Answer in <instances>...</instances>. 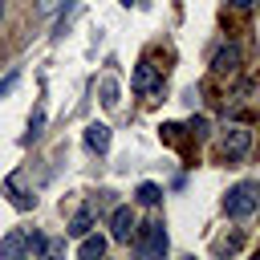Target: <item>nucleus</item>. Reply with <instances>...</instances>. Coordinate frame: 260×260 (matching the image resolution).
I'll return each instance as SVG.
<instances>
[{
  "instance_id": "412c9836",
  "label": "nucleus",
  "mask_w": 260,
  "mask_h": 260,
  "mask_svg": "<svg viewBox=\"0 0 260 260\" xmlns=\"http://www.w3.org/2000/svg\"><path fill=\"white\" fill-rule=\"evenodd\" d=\"M122 4H126V8H130V4H134V0H122Z\"/></svg>"
},
{
  "instance_id": "423d86ee",
  "label": "nucleus",
  "mask_w": 260,
  "mask_h": 260,
  "mask_svg": "<svg viewBox=\"0 0 260 260\" xmlns=\"http://www.w3.org/2000/svg\"><path fill=\"white\" fill-rule=\"evenodd\" d=\"M240 69V45H219L215 57H211V73L223 77V73H236Z\"/></svg>"
},
{
  "instance_id": "6e6552de",
  "label": "nucleus",
  "mask_w": 260,
  "mask_h": 260,
  "mask_svg": "<svg viewBox=\"0 0 260 260\" xmlns=\"http://www.w3.org/2000/svg\"><path fill=\"white\" fill-rule=\"evenodd\" d=\"M77 256H81V260H102V256H106V236L85 232V236H81V244H77Z\"/></svg>"
},
{
  "instance_id": "ddd939ff",
  "label": "nucleus",
  "mask_w": 260,
  "mask_h": 260,
  "mask_svg": "<svg viewBox=\"0 0 260 260\" xmlns=\"http://www.w3.org/2000/svg\"><path fill=\"white\" fill-rule=\"evenodd\" d=\"M102 106H110V110L118 106V81L114 77H102Z\"/></svg>"
},
{
  "instance_id": "9b49d317",
  "label": "nucleus",
  "mask_w": 260,
  "mask_h": 260,
  "mask_svg": "<svg viewBox=\"0 0 260 260\" xmlns=\"http://www.w3.org/2000/svg\"><path fill=\"white\" fill-rule=\"evenodd\" d=\"M134 195H138V203L154 207V203L162 199V187H158V183H138V191H134Z\"/></svg>"
},
{
  "instance_id": "6ab92c4d",
  "label": "nucleus",
  "mask_w": 260,
  "mask_h": 260,
  "mask_svg": "<svg viewBox=\"0 0 260 260\" xmlns=\"http://www.w3.org/2000/svg\"><path fill=\"white\" fill-rule=\"evenodd\" d=\"M228 4H232V8H252L256 0H228Z\"/></svg>"
},
{
  "instance_id": "7ed1b4c3",
  "label": "nucleus",
  "mask_w": 260,
  "mask_h": 260,
  "mask_svg": "<svg viewBox=\"0 0 260 260\" xmlns=\"http://www.w3.org/2000/svg\"><path fill=\"white\" fill-rule=\"evenodd\" d=\"M219 150H223V158H244L248 150H252V130L248 126H228L223 130V142H219Z\"/></svg>"
},
{
  "instance_id": "f03ea898",
  "label": "nucleus",
  "mask_w": 260,
  "mask_h": 260,
  "mask_svg": "<svg viewBox=\"0 0 260 260\" xmlns=\"http://www.w3.org/2000/svg\"><path fill=\"white\" fill-rule=\"evenodd\" d=\"M134 248H138L142 260H158V256H167V228H162V219H150V223L134 228Z\"/></svg>"
},
{
  "instance_id": "4468645a",
  "label": "nucleus",
  "mask_w": 260,
  "mask_h": 260,
  "mask_svg": "<svg viewBox=\"0 0 260 260\" xmlns=\"http://www.w3.org/2000/svg\"><path fill=\"white\" fill-rule=\"evenodd\" d=\"M187 130H191V138H207V130H211V122H207V118L199 114V118H191V126H187Z\"/></svg>"
},
{
  "instance_id": "f257e3e1",
  "label": "nucleus",
  "mask_w": 260,
  "mask_h": 260,
  "mask_svg": "<svg viewBox=\"0 0 260 260\" xmlns=\"http://www.w3.org/2000/svg\"><path fill=\"white\" fill-rule=\"evenodd\" d=\"M260 207V183L256 179H244V183H236L228 195H223V215L228 219H244V215H252Z\"/></svg>"
},
{
  "instance_id": "9d476101",
  "label": "nucleus",
  "mask_w": 260,
  "mask_h": 260,
  "mask_svg": "<svg viewBox=\"0 0 260 260\" xmlns=\"http://www.w3.org/2000/svg\"><path fill=\"white\" fill-rule=\"evenodd\" d=\"M4 195H8L16 207H32V203H37V195H32V199H28V195H20V187H16V175H8V179H4Z\"/></svg>"
},
{
  "instance_id": "aec40b11",
  "label": "nucleus",
  "mask_w": 260,
  "mask_h": 260,
  "mask_svg": "<svg viewBox=\"0 0 260 260\" xmlns=\"http://www.w3.org/2000/svg\"><path fill=\"white\" fill-rule=\"evenodd\" d=\"M0 20H4V0H0Z\"/></svg>"
},
{
  "instance_id": "f3484780",
  "label": "nucleus",
  "mask_w": 260,
  "mask_h": 260,
  "mask_svg": "<svg viewBox=\"0 0 260 260\" xmlns=\"http://www.w3.org/2000/svg\"><path fill=\"white\" fill-rule=\"evenodd\" d=\"M65 252V240H45V256H61Z\"/></svg>"
},
{
  "instance_id": "20e7f679",
  "label": "nucleus",
  "mask_w": 260,
  "mask_h": 260,
  "mask_svg": "<svg viewBox=\"0 0 260 260\" xmlns=\"http://www.w3.org/2000/svg\"><path fill=\"white\" fill-rule=\"evenodd\" d=\"M130 85H134V93H138V98H154V93H162V77H158V69H154L150 61H138V69H134Z\"/></svg>"
},
{
  "instance_id": "4be33fe9",
  "label": "nucleus",
  "mask_w": 260,
  "mask_h": 260,
  "mask_svg": "<svg viewBox=\"0 0 260 260\" xmlns=\"http://www.w3.org/2000/svg\"><path fill=\"white\" fill-rule=\"evenodd\" d=\"M256 211H260V207H256Z\"/></svg>"
},
{
  "instance_id": "a211bd4d",
  "label": "nucleus",
  "mask_w": 260,
  "mask_h": 260,
  "mask_svg": "<svg viewBox=\"0 0 260 260\" xmlns=\"http://www.w3.org/2000/svg\"><path fill=\"white\" fill-rule=\"evenodd\" d=\"M12 85H16V73H8V77H4V81H0V98H4V93H8V89H12Z\"/></svg>"
},
{
  "instance_id": "f8f14e48",
  "label": "nucleus",
  "mask_w": 260,
  "mask_h": 260,
  "mask_svg": "<svg viewBox=\"0 0 260 260\" xmlns=\"http://www.w3.org/2000/svg\"><path fill=\"white\" fill-rule=\"evenodd\" d=\"M89 228H93V211H77L73 223H69V236H85Z\"/></svg>"
},
{
  "instance_id": "39448f33",
  "label": "nucleus",
  "mask_w": 260,
  "mask_h": 260,
  "mask_svg": "<svg viewBox=\"0 0 260 260\" xmlns=\"http://www.w3.org/2000/svg\"><path fill=\"white\" fill-rule=\"evenodd\" d=\"M134 228H138V219H134V207H114V211H110V240H118V244H130Z\"/></svg>"
},
{
  "instance_id": "0eeeda50",
  "label": "nucleus",
  "mask_w": 260,
  "mask_h": 260,
  "mask_svg": "<svg viewBox=\"0 0 260 260\" xmlns=\"http://www.w3.org/2000/svg\"><path fill=\"white\" fill-rule=\"evenodd\" d=\"M85 146H89L93 154H106V150H110V126H106V122H89V126H85Z\"/></svg>"
},
{
  "instance_id": "2eb2a0df",
  "label": "nucleus",
  "mask_w": 260,
  "mask_h": 260,
  "mask_svg": "<svg viewBox=\"0 0 260 260\" xmlns=\"http://www.w3.org/2000/svg\"><path fill=\"white\" fill-rule=\"evenodd\" d=\"M61 4H65V0H37V16H53Z\"/></svg>"
},
{
  "instance_id": "dca6fc26",
  "label": "nucleus",
  "mask_w": 260,
  "mask_h": 260,
  "mask_svg": "<svg viewBox=\"0 0 260 260\" xmlns=\"http://www.w3.org/2000/svg\"><path fill=\"white\" fill-rule=\"evenodd\" d=\"M41 126H45V110H37V114L28 118V138H37V134H41Z\"/></svg>"
},
{
  "instance_id": "1a4fd4ad",
  "label": "nucleus",
  "mask_w": 260,
  "mask_h": 260,
  "mask_svg": "<svg viewBox=\"0 0 260 260\" xmlns=\"http://www.w3.org/2000/svg\"><path fill=\"white\" fill-rule=\"evenodd\" d=\"M24 236H28V232H20V228L8 232V236L0 240V256H20V252H24Z\"/></svg>"
}]
</instances>
